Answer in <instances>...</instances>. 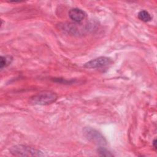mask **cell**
<instances>
[{
  "label": "cell",
  "instance_id": "2",
  "mask_svg": "<svg viewBox=\"0 0 157 157\" xmlns=\"http://www.w3.org/2000/svg\"><path fill=\"white\" fill-rule=\"evenodd\" d=\"M10 153L15 156H43L44 154L39 150L25 145H16L9 148Z\"/></svg>",
  "mask_w": 157,
  "mask_h": 157
},
{
  "label": "cell",
  "instance_id": "6",
  "mask_svg": "<svg viewBox=\"0 0 157 157\" xmlns=\"http://www.w3.org/2000/svg\"><path fill=\"white\" fill-rule=\"evenodd\" d=\"M138 18L139 20H140L141 21H144V22H148L150 21L152 19V17L151 16V15L150 14V13L145 10H140L139 13H138Z\"/></svg>",
  "mask_w": 157,
  "mask_h": 157
},
{
  "label": "cell",
  "instance_id": "1",
  "mask_svg": "<svg viewBox=\"0 0 157 157\" xmlns=\"http://www.w3.org/2000/svg\"><path fill=\"white\" fill-rule=\"evenodd\" d=\"M58 95L52 91H42L30 98V103L34 105H46L54 103Z\"/></svg>",
  "mask_w": 157,
  "mask_h": 157
},
{
  "label": "cell",
  "instance_id": "5",
  "mask_svg": "<svg viewBox=\"0 0 157 157\" xmlns=\"http://www.w3.org/2000/svg\"><path fill=\"white\" fill-rule=\"evenodd\" d=\"M69 17L75 23H79L86 17V13L83 10L78 8L71 9L68 12Z\"/></svg>",
  "mask_w": 157,
  "mask_h": 157
},
{
  "label": "cell",
  "instance_id": "4",
  "mask_svg": "<svg viewBox=\"0 0 157 157\" xmlns=\"http://www.w3.org/2000/svg\"><path fill=\"white\" fill-rule=\"evenodd\" d=\"M112 63L110 58L106 56H100L91 59L84 64L83 67L86 69L101 68L108 66Z\"/></svg>",
  "mask_w": 157,
  "mask_h": 157
},
{
  "label": "cell",
  "instance_id": "7",
  "mask_svg": "<svg viewBox=\"0 0 157 157\" xmlns=\"http://www.w3.org/2000/svg\"><path fill=\"white\" fill-rule=\"evenodd\" d=\"M13 58L11 56H1L0 57V68L2 69L4 67H7L8 65H9L12 61Z\"/></svg>",
  "mask_w": 157,
  "mask_h": 157
},
{
  "label": "cell",
  "instance_id": "8",
  "mask_svg": "<svg viewBox=\"0 0 157 157\" xmlns=\"http://www.w3.org/2000/svg\"><path fill=\"white\" fill-rule=\"evenodd\" d=\"M97 152L102 156H113V155L108 150L102 147L97 148Z\"/></svg>",
  "mask_w": 157,
  "mask_h": 157
},
{
  "label": "cell",
  "instance_id": "3",
  "mask_svg": "<svg viewBox=\"0 0 157 157\" xmlns=\"http://www.w3.org/2000/svg\"><path fill=\"white\" fill-rule=\"evenodd\" d=\"M83 131L85 137L91 142L99 145H106V139L103 135L97 130L90 127H85L83 128Z\"/></svg>",
  "mask_w": 157,
  "mask_h": 157
},
{
  "label": "cell",
  "instance_id": "9",
  "mask_svg": "<svg viewBox=\"0 0 157 157\" xmlns=\"http://www.w3.org/2000/svg\"><path fill=\"white\" fill-rule=\"evenodd\" d=\"M156 139H155L153 140V142H152V145H153V148H154V149L156 150V148H157V146H156Z\"/></svg>",
  "mask_w": 157,
  "mask_h": 157
}]
</instances>
